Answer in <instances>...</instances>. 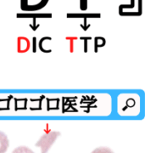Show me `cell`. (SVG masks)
<instances>
[{
  "mask_svg": "<svg viewBox=\"0 0 145 153\" xmlns=\"http://www.w3.org/2000/svg\"><path fill=\"white\" fill-rule=\"evenodd\" d=\"M60 135V133L57 131L48 132L47 134H43L39 139L38 142L36 143V146L41 148V153H48V150L55 142L57 138Z\"/></svg>",
  "mask_w": 145,
  "mask_h": 153,
  "instance_id": "obj_1",
  "label": "cell"
},
{
  "mask_svg": "<svg viewBox=\"0 0 145 153\" xmlns=\"http://www.w3.org/2000/svg\"><path fill=\"white\" fill-rule=\"evenodd\" d=\"M48 0H21V8L25 11H37L48 4Z\"/></svg>",
  "mask_w": 145,
  "mask_h": 153,
  "instance_id": "obj_2",
  "label": "cell"
},
{
  "mask_svg": "<svg viewBox=\"0 0 145 153\" xmlns=\"http://www.w3.org/2000/svg\"><path fill=\"white\" fill-rule=\"evenodd\" d=\"M10 146L9 139L4 132L0 131V153H5Z\"/></svg>",
  "mask_w": 145,
  "mask_h": 153,
  "instance_id": "obj_3",
  "label": "cell"
},
{
  "mask_svg": "<svg viewBox=\"0 0 145 153\" xmlns=\"http://www.w3.org/2000/svg\"><path fill=\"white\" fill-rule=\"evenodd\" d=\"M136 6L135 0H131V4H121L119 7V14L121 16H127L130 10L134 9Z\"/></svg>",
  "mask_w": 145,
  "mask_h": 153,
  "instance_id": "obj_4",
  "label": "cell"
},
{
  "mask_svg": "<svg viewBox=\"0 0 145 153\" xmlns=\"http://www.w3.org/2000/svg\"><path fill=\"white\" fill-rule=\"evenodd\" d=\"M30 47V41L29 39L25 37H20L18 38V49L20 52H25Z\"/></svg>",
  "mask_w": 145,
  "mask_h": 153,
  "instance_id": "obj_5",
  "label": "cell"
},
{
  "mask_svg": "<svg viewBox=\"0 0 145 153\" xmlns=\"http://www.w3.org/2000/svg\"><path fill=\"white\" fill-rule=\"evenodd\" d=\"M12 153H34V152L27 146H19L16 148Z\"/></svg>",
  "mask_w": 145,
  "mask_h": 153,
  "instance_id": "obj_6",
  "label": "cell"
},
{
  "mask_svg": "<svg viewBox=\"0 0 145 153\" xmlns=\"http://www.w3.org/2000/svg\"><path fill=\"white\" fill-rule=\"evenodd\" d=\"M92 153H114L111 149L108 147H98L96 148Z\"/></svg>",
  "mask_w": 145,
  "mask_h": 153,
  "instance_id": "obj_7",
  "label": "cell"
},
{
  "mask_svg": "<svg viewBox=\"0 0 145 153\" xmlns=\"http://www.w3.org/2000/svg\"><path fill=\"white\" fill-rule=\"evenodd\" d=\"M68 17H90V18H96V17H100L99 14H88V15H70L68 14Z\"/></svg>",
  "mask_w": 145,
  "mask_h": 153,
  "instance_id": "obj_8",
  "label": "cell"
},
{
  "mask_svg": "<svg viewBox=\"0 0 145 153\" xmlns=\"http://www.w3.org/2000/svg\"><path fill=\"white\" fill-rule=\"evenodd\" d=\"M80 9L81 10H86L87 9V0H80Z\"/></svg>",
  "mask_w": 145,
  "mask_h": 153,
  "instance_id": "obj_9",
  "label": "cell"
}]
</instances>
